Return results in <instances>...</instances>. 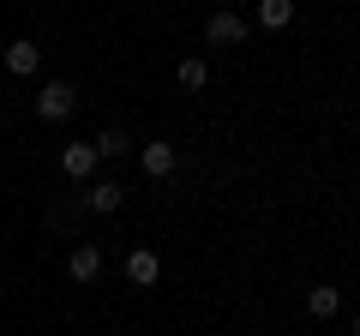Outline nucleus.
I'll return each mask as SVG.
<instances>
[{"label":"nucleus","instance_id":"1","mask_svg":"<svg viewBox=\"0 0 360 336\" xmlns=\"http://www.w3.org/2000/svg\"><path fill=\"white\" fill-rule=\"evenodd\" d=\"M72 108H78V91L66 84V78H54V84H42V91H37V115L42 120H66Z\"/></svg>","mask_w":360,"mask_h":336},{"label":"nucleus","instance_id":"2","mask_svg":"<svg viewBox=\"0 0 360 336\" xmlns=\"http://www.w3.org/2000/svg\"><path fill=\"white\" fill-rule=\"evenodd\" d=\"M205 42H210V49H234V42H246V18H234V13H210Z\"/></svg>","mask_w":360,"mask_h":336},{"label":"nucleus","instance_id":"3","mask_svg":"<svg viewBox=\"0 0 360 336\" xmlns=\"http://www.w3.org/2000/svg\"><path fill=\"white\" fill-rule=\"evenodd\" d=\"M96 162H103V156H96V144H66V150H60V174H72V181H90V174H96Z\"/></svg>","mask_w":360,"mask_h":336},{"label":"nucleus","instance_id":"4","mask_svg":"<svg viewBox=\"0 0 360 336\" xmlns=\"http://www.w3.org/2000/svg\"><path fill=\"white\" fill-rule=\"evenodd\" d=\"M66 271H72V283H96L103 276V246H72V259H66Z\"/></svg>","mask_w":360,"mask_h":336},{"label":"nucleus","instance_id":"5","mask_svg":"<svg viewBox=\"0 0 360 336\" xmlns=\"http://www.w3.org/2000/svg\"><path fill=\"white\" fill-rule=\"evenodd\" d=\"M127 276H132L139 288H150L156 276H162V259H156L150 246H139V252H127Z\"/></svg>","mask_w":360,"mask_h":336},{"label":"nucleus","instance_id":"6","mask_svg":"<svg viewBox=\"0 0 360 336\" xmlns=\"http://www.w3.org/2000/svg\"><path fill=\"white\" fill-rule=\"evenodd\" d=\"M139 162H144V174H150V181H162V174H174V144H144L139 150Z\"/></svg>","mask_w":360,"mask_h":336},{"label":"nucleus","instance_id":"7","mask_svg":"<svg viewBox=\"0 0 360 336\" xmlns=\"http://www.w3.org/2000/svg\"><path fill=\"white\" fill-rule=\"evenodd\" d=\"M37 66H42V49H37V42H13V49H6V72H13V78H30Z\"/></svg>","mask_w":360,"mask_h":336},{"label":"nucleus","instance_id":"8","mask_svg":"<svg viewBox=\"0 0 360 336\" xmlns=\"http://www.w3.org/2000/svg\"><path fill=\"white\" fill-rule=\"evenodd\" d=\"M120 198H127V186L103 181V186H90V193H84V205L96 210V217H108V210H120Z\"/></svg>","mask_w":360,"mask_h":336},{"label":"nucleus","instance_id":"9","mask_svg":"<svg viewBox=\"0 0 360 336\" xmlns=\"http://www.w3.org/2000/svg\"><path fill=\"white\" fill-rule=\"evenodd\" d=\"M336 306H342V295H336L330 283H319V288H307V312H312V318H330Z\"/></svg>","mask_w":360,"mask_h":336},{"label":"nucleus","instance_id":"10","mask_svg":"<svg viewBox=\"0 0 360 336\" xmlns=\"http://www.w3.org/2000/svg\"><path fill=\"white\" fill-rule=\"evenodd\" d=\"M295 18V0H258V25L264 30H283Z\"/></svg>","mask_w":360,"mask_h":336},{"label":"nucleus","instance_id":"11","mask_svg":"<svg viewBox=\"0 0 360 336\" xmlns=\"http://www.w3.org/2000/svg\"><path fill=\"white\" fill-rule=\"evenodd\" d=\"M90 144H96V156H127V150H132V138H127L120 127H108L103 138H90Z\"/></svg>","mask_w":360,"mask_h":336},{"label":"nucleus","instance_id":"12","mask_svg":"<svg viewBox=\"0 0 360 336\" xmlns=\"http://www.w3.org/2000/svg\"><path fill=\"white\" fill-rule=\"evenodd\" d=\"M205 78H210V66L198 60V54H193V60H180V84H186V91H198Z\"/></svg>","mask_w":360,"mask_h":336},{"label":"nucleus","instance_id":"13","mask_svg":"<svg viewBox=\"0 0 360 336\" xmlns=\"http://www.w3.org/2000/svg\"><path fill=\"white\" fill-rule=\"evenodd\" d=\"M354 336H360V312H354Z\"/></svg>","mask_w":360,"mask_h":336}]
</instances>
